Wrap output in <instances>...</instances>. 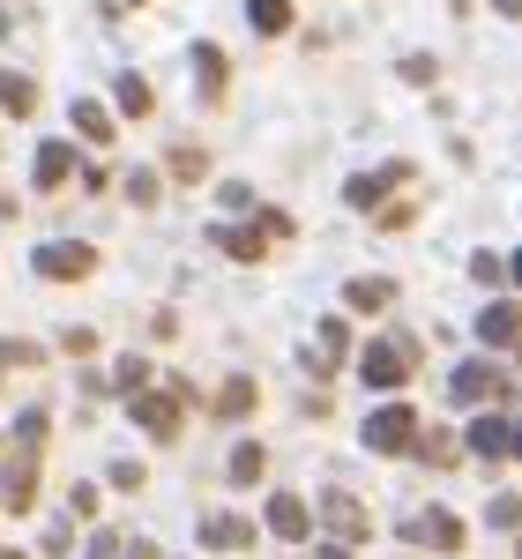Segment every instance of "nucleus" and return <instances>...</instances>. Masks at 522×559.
Instances as JSON below:
<instances>
[{
  "label": "nucleus",
  "instance_id": "obj_17",
  "mask_svg": "<svg viewBox=\"0 0 522 559\" xmlns=\"http://www.w3.org/2000/svg\"><path fill=\"white\" fill-rule=\"evenodd\" d=\"M31 105H38V83H31V75H8V68H0V112H15V120H23Z\"/></svg>",
  "mask_w": 522,
  "mask_h": 559
},
{
  "label": "nucleus",
  "instance_id": "obj_28",
  "mask_svg": "<svg viewBox=\"0 0 522 559\" xmlns=\"http://www.w3.org/2000/svg\"><path fill=\"white\" fill-rule=\"evenodd\" d=\"M471 276H478V284H500V276H508V261H500V254H471Z\"/></svg>",
  "mask_w": 522,
  "mask_h": 559
},
{
  "label": "nucleus",
  "instance_id": "obj_38",
  "mask_svg": "<svg viewBox=\"0 0 522 559\" xmlns=\"http://www.w3.org/2000/svg\"><path fill=\"white\" fill-rule=\"evenodd\" d=\"M0 31H8V15H0Z\"/></svg>",
  "mask_w": 522,
  "mask_h": 559
},
{
  "label": "nucleus",
  "instance_id": "obj_6",
  "mask_svg": "<svg viewBox=\"0 0 522 559\" xmlns=\"http://www.w3.org/2000/svg\"><path fill=\"white\" fill-rule=\"evenodd\" d=\"M411 530V545H434V552H463V522L448 515V508H434V515H418V522H403Z\"/></svg>",
  "mask_w": 522,
  "mask_h": 559
},
{
  "label": "nucleus",
  "instance_id": "obj_4",
  "mask_svg": "<svg viewBox=\"0 0 522 559\" xmlns=\"http://www.w3.org/2000/svg\"><path fill=\"white\" fill-rule=\"evenodd\" d=\"M455 403H493V395H508V373L493 366V358H471V366H455Z\"/></svg>",
  "mask_w": 522,
  "mask_h": 559
},
{
  "label": "nucleus",
  "instance_id": "obj_25",
  "mask_svg": "<svg viewBox=\"0 0 522 559\" xmlns=\"http://www.w3.org/2000/svg\"><path fill=\"white\" fill-rule=\"evenodd\" d=\"M75 134H83V142H105V134H112L105 105H75Z\"/></svg>",
  "mask_w": 522,
  "mask_h": 559
},
{
  "label": "nucleus",
  "instance_id": "obj_2",
  "mask_svg": "<svg viewBox=\"0 0 522 559\" xmlns=\"http://www.w3.org/2000/svg\"><path fill=\"white\" fill-rule=\"evenodd\" d=\"M366 448H373V455H411V448H418V411H411V403H381V411L366 418Z\"/></svg>",
  "mask_w": 522,
  "mask_h": 559
},
{
  "label": "nucleus",
  "instance_id": "obj_16",
  "mask_svg": "<svg viewBox=\"0 0 522 559\" xmlns=\"http://www.w3.org/2000/svg\"><path fill=\"white\" fill-rule=\"evenodd\" d=\"M247 23L269 31V38H284L292 31V0H247Z\"/></svg>",
  "mask_w": 522,
  "mask_h": 559
},
{
  "label": "nucleus",
  "instance_id": "obj_8",
  "mask_svg": "<svg viewBox=\"0 0 522 559\" xmlns=\"http://www.w3.org/2000/svg\"><path fill=\"white\" fill-rule=\"evenodd\" d=\"M128 411L142 418V432H150V440H173V432H179V411H173V395H134Z\"/></svg>",
  "mask_w": 522,
  "mask_h": 559
},
{
  "label": "nucleus",
  "instance_id": "obj_39",
  "mask_svg": "<svg viewBox=\"0 0 522 559\" xmlns=\"http://www.w3.org/2000/svg\"><path fill=\"white\" fill-rule=\"evenodd\" d=\"M515 559H522V545H515Z\"/></svg>",
  "mask_w": 522,
  "mask_h": 559
},
{
  "label": "nucleus",
  "instance_id": "obj_22",
  "mask_svg": "<svg viewBox=\"0 0 522 559\" xmlns=\"http://www.w3.org/2000/svg\"><path fill=\"white\" fill-rule=\"evenodd\" d=\"M418 463H434V471H455V440L448 432H418V448H411Z\"/></svg>",
  "mask_w": 522,
  "mask_h": 559
},
{
  "label": "nucleus",
  "instance_id": "obj_1",
  "mask_svg": "<svg viewBox=\"0 0 522 559\" xmlns=\"http://www.w3.org/2000/svg\"><path fill=\"white\" fill-rule=\"evenodd\" d=\"M418 358H426L418 336H381V344L358 358V373H366V388H403L411 373H418Z\"/></svg>",
  "mask_w": 522,
  "mask_h": 559
},
{
  "label": "nucleus",
  "instance_id": "obj_10",
  "mask_svg": "<svg viewBox=\"0 0 522 559\" xmlns=\"http://www.w3.org/2000/svg\"><path fill=\"white\" fill-rule=\"evenodd\" d=\"M269 530H276V537H292V545H299L306 530H313V515H306L299 492H276V500H269Z\"/></svg>",
  "mask_w": 522,
  "mask_h": 559
},
{
  "label": "nucleus",
  "instance_id": "obj_26",
  "mask_svg": "<svg viewBox=\"0 0 522 559\" xmlns=\"http://www.w3.org/2000/svg\"><path fill=\"white\" fill-rule=\"evenodd\" d=\"M485 522H493V530H515V522H522V500H515V492H500V500L485 508Z\"/></svg>",
  "mask_w": 522,
  "mask_h": 559
},
{
  "label": "nucleus",
  "instance_id": "obj_34",
  "mask_svg": "<svg viewBox=\"0 0 522 559\" xmlns=\"http://www.w3.org/2000/svg\"><path fill=\"white\" fill-rule=\"evenodd\" d=\"M128 559H157V545H128Z\"/></svg>",
  "mask_w": 522,
  "mask_h": 559
},
{
  "label": "nucleus",
  "instance_id": "obj_29",
  "mask_svg": "<svg viewBox=\"0 0 522 559\" xmlns=\"http://www.w3.org/2000/svg\"><path fill=\"white\" fill-rule=\"evenodd\" d=\"M68 515H97V492L90 485H68Z\"/></svg>",
  "mask_w": 522,
  "mask_h": 559
},
{
  "label": "nucleus",
  "instance_id": "obj_3",
  "mask_svg": "<svg viewBox=\"0 0 522 559\" xmlns=\"http://www.w3.org/2000/svg\"><path fill=\"white\" fill-rule=\"evenodd\" d=\"M97 269V254H90L83 239H52V247H38V276H52V284H75V276H90Z\"/></svg>",
  "mask_w": 522,
  "mask_h": 559
},
{
  "label": "nucleus",
  "instance_id": "obj_19",
  "mask_svg": "<svg viewBox=\"0 0 522 559\" xmlns=\"http://www.w3.org/2000/svg\"><path fill=\"white\" fill-rule=\"evenodd\" d=\"M261 471H269V455H261L254 440H239V448H232V463H224V477H232V485H254Z\"/></svg>",
  "mask_w": 522,
  "mask_h": 559
},
{
  "label": "nucleus",
  "instance_id": "obj_36",
  "mask_svg": "<svg viewBox=\"0 0 522 559\" xmlns=\"http://www.w3.org/2000/svg\"><path fill=\"white\" fill-rule=\"evenodd\" d=\"M508 276H515V284H522V254H515V261H508Z\"/></svg>",
  "mask_w": 522,
  "mask_h": 559
},
{
  "label": "nucleus",
  "instance_id": "obj_30",
  "mask_svg": "<svg viewBox=\"0 0 522 559\" xmlns=\"http://www.w3.org/2000/svg\"><path fill=\"white\" fill-rule=\"evenodd\" d=\"M90 559H120V537H112V530H97V545H90Z\"/></svg>",
  "mask_w": 522,
  "mask_h": 559
},
{
  "label": "nucleus",
  "instance_id": "obj_23",
  "mask_svg": "<svg viewBox=\"0 0 522 559\" xmlns=\"http://www.w3.org/2000/svg\"><path fill=\"white\" fill-rule=\"evenodd\" d=\"M165 165H173V179H187V187H194V179L210 173V157H202L194 142H179V150H173V157H165Z\"/></svg>",
  "mask_w": 522,
  "mask_h": 559
},
{
  "label": "nucleus",
  "instance_id": "obj_35",
  "mask_svg": "<svg viewBox=\"0 0 522 559\" xmlns=\"http://www.w3.org/2000/svg\"><path fill=\"white\" fill-rule=\"evenodd\" d=\"M313 559H344V545H321V552H313Z\"/></svg>",
  "mask_w": 522,
  "mask_h": 559
},
{
  "label": "nucleus",
  "instance_id": "obj_20",
  "mask_svg": "<svg viewBox=\"0 0 522 559\" xmlns=\"http://www.w3.org/2000/svg\"><path fill=\"white\" fill-rule=\"evenodd\" d=\"M344 299H351V313H381V306H389L395 292H389V284H381V276H358V284H351Z\"/></svg>",
  "mask_w": 522,
  "mask_h": 559
},
{
  "label": "nucleus",
  "instance_id": "obj_32",
  "mask_svg": "<svg viewBox=\"0 0 522 559\" xmlns=\"http://www.w3.org/2000/svg\"><path fill=\"white\" fill-rule=\"evenodd\" d=\"M493 8H500V15H508V23H522V0H493Z\"/></svg>",
  "mask_w": 522,
  "mask_h": 559
},
{
  "label": "nucleus",
  "instance_id": "obj_37",
  "mask_svg": "<svg viewBox=\"0 0 522 559\" xmlns=\"http://www.w3.org/2000/svg\"><path fill=\"white\" fill-rule=\"evenodd\" d=\"M0 559H23V552H0Z\"/></svg>",
  "mask_w": 522,
  "mask_h": 559
},
{
  "label": "nucleus",
  "instance_id": "obj_18",
  "mask_svg": "<svg viewBox=\"0 0 522 559\" xmlns=\"http://www.w3.org/2000/svg\"><path fill=\"white\" fill-rule=\"evenodd\" d=\"M194 75H202V97L217 105V97H224V52H217V45H194Z\"/></svg>",
  "mask_w": 522,
  "mask_h": 559
},
{
  "label": "nucleus",
  "instance_id": "obj_31",
  "mask_svg": "<svg viewBox=\"0 0 522 559\" xmlns=\"http://www.w3.org/2000/svg\"><path fill=\"white\" fill-rule=\"evenodd\" d=\"M508 455H515V463H522V418H515V426H508Z\"/></svg>",
  "mask_w": 522,
  "mask_h": 559
},
{
  "label": "nucleus",
  "instance_id": "obj_9",
  "mask_svg": "<svg viewBox=\"0 0 522 559\" xmlns=\"http://www.w3.org/2000/svg\"><path fill=\"white\" fill-rule=\"evenodd\" d=\"M478 336H485V344H515V336H522V306L515 299H493L478 313Z\"/></svg>",
  "mask_w": 522,
  "mask_h": 559
},
{
  "label": "nucleus",
  "instance_id": "obj_7",
  "mask_svg": "<svg viewBox=\"0 0 522 559\" xmlns=\"http://www.w3.org/2000/svg\"><path fill=\"white\" fill-rule=\"evenodd\" d=\"M411 179V165H381V173H358L351 179V210H381V194L389 187H403Z\"/></svg>",
  "mask_w": 522,
  "mask_h": 559
},
{
  "label": "nucleus",
  "instance_id": "obj_5",
  "mask_svg": "<svg viewBox=\"0 0 522 559\" xmlns=\"http://www.w3.org/2000/svg\"><path fill=\"white\" fill-rule=\"evenodd\" d=\"M321 522H329V537H336V545H358V537L373 530V522H366V508H358L351 492H329V500H321Z\"/></svg>",
  "mask_w": 522,
  "mask_h": 559
},
{
  "label": "nucleus",
  "instance_id": "obj_12",
  "mask_svg": "<svg viewBox=\"0 0 522 559\" xmlns=\"http://www.w3.org/2000/svg\"><path fill=\"white\" fill-rule=\"evenodd\" d=\"M210 239H217L232 261H261V247H269V231H247V224H217Z\"/></svg>",
  "mask_w": 522,
  "mask_h": 559
},
{
  "label": "nucleus",
  "instance_id": "obj_33",
  "mask_svg": "<svg viewBox=\"0 0 522 559\" xmlns=\"http://www.w3.org/2000/svg\"><path fill=\"white\" fill-rule=\"evenodd\" d=\"M15 358H23V350H15V344H0V373H8V366H15Z\"/></svg>",
  "mask_w": 522,
  "mask_h": 559
},
{
  "label": "nucleus",
  "instance_id": "obj_14",
  "mask_svg": "<svg viewBox=\"0 0 522 559\" xmlns=\"http://www.w3.org/2000/svg\"><path fill=\"white\" fill-rule=\"evenodd\" d=\"M471 455H478V463H500V455H508V418H478V426H471Z\"/></svg>",
  "mask_w": 522,
  "mask_h": 559
},
{
  "label": "nucleus",
  "instance_id": "obj_24",
  "mask_svg": "<svg viewBox=\"0 0 522 559\" xmlns=\"http://www.w3.org/2000/svg\"><path fill=\"white\" fill-rule=\"evenodd\" d=\"M120 112H128V120L150 112V83H142V75H120Z\"/></svg>",
  "mask_w": 522,
  "mask_h": 559
},
{
  "label": "nucleus",
  "instance_id": "obj_11",
  "mask_svg": "<svg viewBox=\"0 0 522 559\" xmlns=\"http://www.w3.org/2000/svg\"><path fill=\"white\" fill-rule=\"evenodd\" d=\"M202 545H210V552H239V545H254V530L239 515H210L202 522Z\"/></svg>",
  "mask_w": 522,
  "mask_h": 559
},
{
  "label": "nucleus",
  "instance_id": "obj_21",
  "mask_svg": "<svg viewBox=\"0 0 522 559\" xmlns=\"http://www.w3.org/2000/svg\"><path fill=\"white\" fill-rule=\"evenodd\" d=\"M254 403H261V395H254V381L239 373V381H224V395H217V418H247Z\"/></svg>",
  "mask_w": 522,
  "mask_h": 559
},
{
  "label": "nucleus",
  "instance_id": "obj_27",
  "mask_svg": "<svg viewBox=\"0 0 522 559\" xmlns=\"http://www.w3.org/2000/svg\"><path fill=\"white\" fill-rule=\"evenodd\" d=\"M373 224H381V231H411V224H418V210H411V202H389Z\"/></svg>",
  "mask_w": 522,
  "mask_h": 559
},
{
  "label": "nucleus",
  "instance_id": "obj_15",
  "mask_svg": "<svg viewBox=\"0 0 522 559\" xmlns=\"http://www.w3.org/2000/svg\"><path fill=\"white\" fill-rule=\"evenodd\" d=\"M68 165H75V150H68V142H45L38 165H31V179H38V187H60V179H68Z\"/></svg>",
  "mask_w": 522,
  "mask_h": 559
},
{
  "label": "nucleus",
  "instance_id": "obj_13",
  "mask_svg": "<svg viewBox=\"0 0 522 559\" xmlns=\"http://www.w3.org/2000/svg\"><path fill=\"white\" fill-rule=\"evenodd\" d=\"M31 492H38V463L15 455V471H0V500H8V508H31Z\"/></svg>",
  "mask_w": 522,
  "mask_h": 559
}]
</instances>
